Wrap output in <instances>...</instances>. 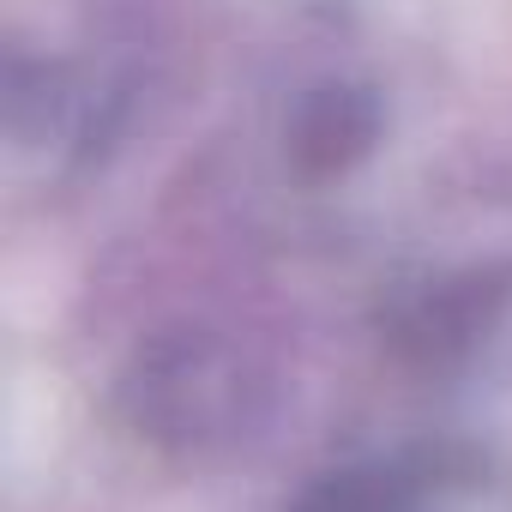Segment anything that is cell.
<instances>
[{
    "label": "cell",
    "instance_id": "7a4b0ae2",
    "mask_svg": "<svg viewBox=\"0 0 512 512\" xmlns=\"http://www.w3.org/2000/svg\"><path fill=\"white\" fill-rule=\"evenodd\" d=\"M380 133V109L368 91L356 85H326V91H308V103L296 109L290 121V157L308 169V175H338L350 169Z\"/></svg>",
    "mask_w": 512,
    "mask_h": 512
},
{
    "label": "cell",
    "instance_id": "6da1fadb",
    "mask_svg": "<svg viewBox=\"0 0 512 512\" xmlns=\"http://www.w3.org/2000/svg\"><path fill=\"white\" fill-rule=\"evenodd\" d=\"M121 392H127L133 428L151 434L157 446H181V452L235 440L253 416V398H260L247 362L229 344L199 338V332L151 344Z\"/></svg>",
    "mask_w": 512,
    "mask_h": 512
}]
</instances>
